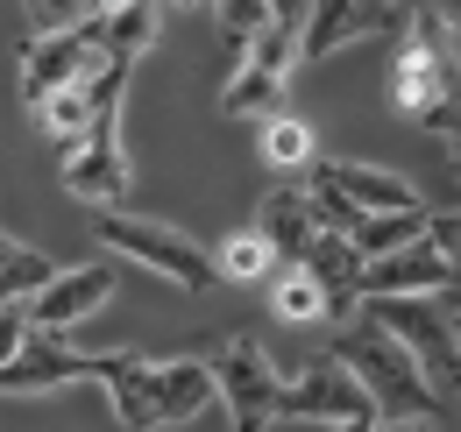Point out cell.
Returning a JSON list of instances; mask_svg holds the SVG:
<instances>
[{
  "mask_svg": "<svg viewBox=\"0 0 461 432\" xmlns=\"http://www.w3.org/2000/svg\"><path fill=\"white\" fill-rule=\"evenodd\" d=\"M291 71H298V36L285 22H270L256 43H241L228 64V86H221V113L228 121H277L291 93Z\"/></svg>",
  "mask_w": 461,
  "mask_h": 432,
  "instance_id": "obj_7",
  "label": "cell"
},
{
  "mask_svg": "<svg viewBox=\"0 0 461 432\" xmlns=\"http://www.w3.org/2000/svg\"><path fill=\"white\" fill-rule=\"evenodd\" d=\"M334 362L362 382V397H369V411H376V418H411V426H433V418L447 411V404L426 390V376L411 369V355H404V347H391L376 326H355L348 340H334Z\"/></svg>",
  "mask_w": 461,
  "mask_h": 432,
  "instance_id": "obj_4",
  "label": "cell"
},
{
  "mask_svg": "<svg viewBox=\"0 0 461 432\" xmlns=\"http://www.w3.org/2000/svg\"><path fill=\"white\" fill-rule=\"evenodd\" d=\"M256 234L270 241L277 263H298V256L312 248V234H320V213H312V199H305L298 184H277V192H263V206H256Z\"/></svg>",
  "mask_w": 461,
  "mask_h": 432,
  "instance_id": "obj_16",
  "label": "cell"
},
{
  "mask_svg": "<svg viewBox=\"0 0 461 432\" xmlns=\"http://www.w3.org/2000/svg\"><path fill=\"white\" fill-rule=\"evenodd\" d=\"M22 14H29V36H64L93 22V0H22Z\"/></svg>",
  "mask_w": 461,
  "mask_h": 432,
  "instance_id": "obj_23",
  "label": "cell"
},
{
  "mask_svg": "<svg viewBox=\"0 0 461 432\" xmlns=\"http://www.w3.org/2000/svg\"><path fill=\"white\" fill-rule=\"evenodd\" d=\"M270 14H277L285 29H298V14H305V0H270Z\"/></svg>",
  "mask_w": 461,
  "mask_h": 432,
  "instance_id": "obj_25",
  "label": "cell"
},
{
  "mask_svg": "<svg viewBox=\"0 0 461 432\" xmlns=\"http://www.w3.org/2000/svg\"><path fill=\"white\" fill-rule=\"evenodd\" d=\"M362 326H376L391 347L411 355V369L426 376V390L440 404H455V291H433V298H362L355 305Z\"/></svg>",
  "mask_w": 461,
  "mask_h": 432,
  "instance_id": "obj_3",
  "label": "cell"
},
{
  "mask_svg": "<svg viewBox=\"0 0 461 432\" xmlns=\"http://www.w3.org/2000/svg\"><path fill=\"white\" fill-rule=\"evenodd\" d=\"M298 270H305L312 284H320V291H327V320H348V312L362 305V298H355V276H362V256L348 248L341 234H327V227H320V234H312V248L298 256Z\"/></svg>",
  "mask_w": 461,
  "mask_h": 432,
  "instance_id": "obj_17",
  "label": "cell"
},
{
  "mask_svg": "<svg viewBox=\"0 0 461 432\" xmlns=\"http://www.w3.org/2000/svg\"><path fill=\"white\" fill-rule=\"evenodd\" d=\"M263 284H270V312H277V320H291V326L327 320V291H320L312 276L298 270V263H277V270L263 276Z\"/></svg>",
  "mask_w": 461,
  "mask_h": 432,
  "instance_id": "obj_19",
  "label": "cell"
},
{
  "mask_svg": "<svg viewBox=\"0 0 461 432\" xmlns=\"http://www.w3.org/2000/svg\"><path fill=\"white\" fill-rule=\"evenodd\" d=\"M277 270V256H270V241L256 234V227H241L221 241V256H213V276H228V284H263V276Z\"/></svg>",
  "mask_w": 461,
  "mask_h": 432,
  "instance_id": "obj_20",
  "label": "cell"
},
{
  "mask_svg": "<svg viewBox=\"0 0 461 432\" xmlns=\"http://www.w3.org/2000/svg\"><path fill=\"white\" fill-rule=\"evenodd\" d=\"M22 340H29V320H22V305H7V312H0V362H14Z\"/></svg>",
  "mask_w": 461,
  "mask_h": 432,
  "instance_id": "obj_24",
  "label": "cell"
},
{
  "mask_svg": "<svg viewBox=\"0 0 461 432\" xmlns=\"http://www.w3.org/2000/svg\"><path fill=\"white\" fill-rule=\"evenodd\" d=\"M114 397V418L128 432H164V426H185L213 404V376L206 362L177 355V362H149V355H121L114 376L100 382Z\"/></svg>",
  "mask_w": 461,
  "mask_h": 432,
  "instance_id": "obj_2",
  "label": "cell"
},
{
  "mask_svg": "<svg viewBox=\"0 0 461 432\" xmlns=\"http://www.w3.org/2000/svg\"><path fill=\"white\" fill-rule=\"evenodd\" d=\"M121 355H78L64 340L29 333L14 347V362H0V397H43V390H71V382H107Z\"/></svg>",
  "mask_w": 461,
  "mask_h": 432,
  "instance_id": "obj_11",
  "label": "cell"
},
{
  "mask_svg": "<svg viewBox=\"0 0 461 432\" xmlns=\"http://www.w3.org/2000/svg\"><path fill=\"white\" fill-rule=\"evenodd\" d=\"M213 22H221V43L241 50V43H256L277 14H270V0H213Z\"/></svg>",
  "mask_w": 461,
  "mask_h": 432,
  "instance_id": "obj_22",
  "label": "cell"
},
{
  "mask_svg": "<svg viewBox=\"0 0 461 432\" xmlns=\"http://www.w3.org/2000/svg\"><path fill=\"white\" fill-rule=\"evenodd\" d=\"M404 43L391 57V107L426 135L455 142V14H404Z\"/></svg>",
  "mask_w": 461,
  "mask_h": 432,
  "instance_id": "obj_1",
  "label": "cell"
},
{
  "mask_svg": "<svg viewBox=\"0 0 461 432\" xmlns=\"http://www.w3.org/2000/svg\"><path fill=\"white\" fill-rule=\"evenodd\" d=\"M384 29H398V7L391 0H305V14H298V64H320V57L348 50V43H362V36H384Z\"/></svg>",
  "mask_w": 461,
  "mask_h": 432,
  "instance_id": "obj_12",
  "label": "cell"
},
{
  "mask_svg": "<svg viewBox=\"0 0 461 432\" xmlns=\"http://www.w3.org/2000/svg\"><path fill=\"white\" fill-rule=\"evenodd\" d=\"M263 163H270V170H298V163H312V128L291 121V113L263 121Z\"/></svg>",
  "mask_w": 461,
  "mask_h": 432,
  "instance_id": "obj_21",
  "label": "cell"
},
{
  "mask_svg": "<svg viewBox=\"0 0 461 432\" xmlns=\"http://www.w3.org/2000/svg\"><path fill=\"white\" fill-rule=\"evenodd\" d=\"M277 418H305V426H376L362 382L348 376L334 355H312L277 382Z\"/></svg>",
  "mask_w": 461,
  "mask_h": 432,
  "instance_id": "obj_10",
  "label": "cell"
},
{
  "mask_svg": "<svg viewBox=\"0 0 461 432\" xmlns=\"http://www.w3.org/2000/svg\"><path fill=\"white\" fill-rule=\"evenodd\" d=\"M50 276H58V263H50V256H36L29 241L0 234V312H7V305H29Z\"/></svg>",
  "mask_w": 461,
  "mask_h": 432,
  "instance_id": "obj_18",
  "label": "cell"
},
{
  "mask_svg": "<svg viewBox=\"0 0 461 432\" xmlns=\"http://www.w3.org/2000/svg\"><path fill=\"white\" fill-rule=\"evenodd\" d=\"M433 291H455V256H440L426 234L391 256H369L355 276V298H433Z\"/></svg>",
  "mask_w": 461,
  "mask_h": 432,
  "instance_id": "obj_14",
  "label": "cell"
},
{
  "mask_svg": "<svg viewBox=\"0 0 461 432\" xmlns=\"http://www.w3.org/2000/svg\"><path fill=\"white\" fill-rule=\"evenodd\" d=\"M121 113H128V100H107V107L93 113V128L64 149L58 177L71 199H86L93 213H107V206H121L128 199V184H135V163H128V142H121Z\"/></svg>",
  "mask_w": 461,
  "mask_h": 432,
  "instance_id": "obj_8",
  "label": "cell"
},
{
  "mask_svg": "<svg viewBox=\"0 0 461 432\" xmlns=\"http://www.w3.org/2000/svg\"><path fill=\"white\" fill-rule=\"evenodd\" d=\"M107 298H114V270H107V263H78V270L50 276V284L22 305V320H29V333H43V340H64L78 320H93Z\"/></svg>",
  "mask_w": 461,
  "mask_h": 432,
  "instance_id": "obj_13",
  "label": "cell"
},
{
  "mask_svg": "<svg viewBox=\"0 0 461 432\" xmlns=\"http://www.w3.org/2000/svg\"><path fill=\"white\" fill-rule=\"evenodd\" d=\"M312 213L327 234H348L355 213H419L426 199L384 163H355V157H312V184H305Z\"/></svg>",
  "mask_w": 461,
  "mask_h": 432,
  "instance_id": "obj_6",
  "label": "cell"
},
{
  "mask_svg": "<svg viewBox=\"0 0 461 432\" xmlns=\"http://www.w3.org/2000/svg\"><path fill=\"white\" fill-rule=\"evenodd\" d=\"M93 241H100L107 256H128V263L157 270L164 284H177V291H213V248H199L185 227H164V220L107 206V213H93Z\"/></svg>",
  "mask_w": 461,
  "mask_h": 432,
  "instance_id": "obj_5",
  "label": "cell"
},
{
  "mask_svg": "<svg viewBox=\"0 0 461 432\" xmlns=\"http://www.w3.org/2000/svg\"><path fill=\"white\" fill-rule=\"evenodd\" d=\"M206 376H213V397L228 404V426L234 432H270L277 426V362L263 355V340L256 333H234L221 340V355L206 362Z\"/></svg>",
  "mask_w": 461,
  "mask_h": 432,
  "instance_id": "obj_9",
  "label": "cell"
},
{
  "mask_svg": "<svg viewBox=\"0 0 461 432\" xmlns=\"http://www.w3.org/2000/svg\"><path fill=\"white\" fill-rule=\"evenodd\" d=\"M100 64V29H64V36H29L22 43V100L43 107L50 93H64L71 78H86Z\"/></svg>",
  "mask_w": 461,
  "mask_h": 432,
  "instance_id": "obj_15",
  "label": "cell"
},
{
  "mask_svg": "<svg viewBox=\"0 0 461 432\" xmlns=\"http://www.w3.org/2000/svg\"><path fill=\"white\" fill-rule=\"evenodd\" d=\"M121 7H135V0H93V22H107V14H121Z\"/></svg>",
  "mask_w": 461,
  "mask_h": 432,
  "instance_id": "obj_26",
  "label": "cell"
}]
</instances>
